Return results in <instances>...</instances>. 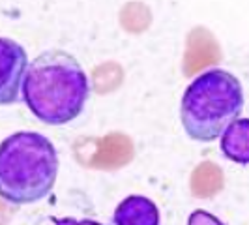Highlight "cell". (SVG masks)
<instances>
[{"label":"cell","mask_w":249,"mask_h":225,"mask_svg":"<svg viewBox=\"0 0 249 225\" xmlns=\"http://www.w3.org/2000/svg\"><path fill=\"white\" fill-rule=\"evenodd\" d=\"M112 225H160V210L148 197L129 195L114 208Z\"/></svg>","instance_id":"5"},{"label":"cell","mask_w":249,"mask_h":225,"mask_svg":"<svg viewBox=\"0 0 249 225\" xmlns=\"http://www.w3.org/2000/svg\"><path fill=\"white\" fill-rule=\"evenodd\" d=\"M90 81L73 55L49 49L30 62L23 83V101L30 112L49 126L75 120L87 105Z\"/></svg>","instance_id":"1"},{"label":"cell","mask_w":249,"mask_h":225,"mask_svg":"<svg viewBox=\"0 0 249 225\" xmlns=\"http://www.w3.org/2000/svg\"><path fill=\"white\" fill-rule=\"evenodd\" d=\"M58 176V152L37 131H17L2 141L0 193L12 205L45 199Z\"/></svg>","instance_id":"2"},{"label":"cell","mask_w":249,"mask_h":225,"mask_svg":"<svg viewBox=\"0 0 249 225\" xmlns=\"http://www.w3.org/2000/svg\"><path fill=\"white\" fill-rule=\"evenodd\" d=\"M25 49L10 38L0 39V100L4 105L17 103L23 98V83L28 70Z\"/></svg>","instance_id":"4"},{"label":"cell","mask_w":249,"mask_h":225,"mask_svg":"<svg viewBox=\"0 0 249 225\" xmlns=\"http://www.w3.org/2000/svg\"><path fill=\"white\" fill-rule=\"evenodd\" d=\"M187 225H225L219 218H215L213 214L206 212V210H193L187 218Z\"/></svg>","instance_id":"7"},{"label":"cell","mask_w":249,"mask_h":225,"mask_svg":"<svg viewBox=\"0 0 249 225\" xmlns=\"http://www.w3.org/2000/svg\"><path fill=\"white\" fill-rule=\"evenodd\" d=\"M221 152L231 162L249 163V118H238L227 128L221 137Z\"/></svg>","instance_id":"6"},{"label":"cell","mask_w":249,"mask_h":225,"mask_svg":"<svg viewBox=\"0 0 249 225\" xmlns=\"http://www.w3.org/2000/svg\"><path fill=\"white\" fill-rule=\"evenodd\" d=\"M54 225H103L94 220H73V218H51Z\"/></svg>","instance_id":"8"},{"label":"cell","mask_w":249,"mask_h":225,"mask_svg":"<svg viewBox=\"0 0 249 225\" xmlns=\"http://www.w3.org/2000/svg\"><path fill=\"white\" fill-rule=\"evenodd\" d=\"M244 88L236 75L221 68L197 75L182 96L180 120L187 137L212 143L223 137L227 128L244 111Z\"/></svg>","instance_id":"3"}]
</instances>
